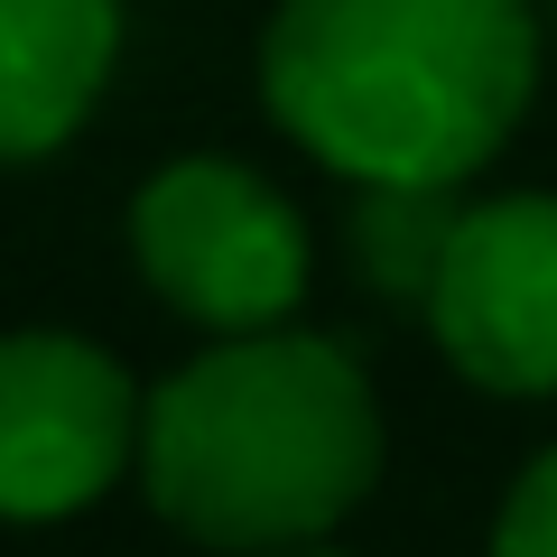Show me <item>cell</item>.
<instances>
[{
    "label": "cell",
    "mask_w": 557,
    "mask_h": 557,
    "mask_svg": "<svg viewBox=\"0 0 557 557\" xmlns=\"http://www.w3.org/2000/svg\"><path fill=\"white\" fill-rule=\"evenodd\" d=\"M260 102L354 196H465L539 102L530 0H278Z\"/></svg>",
    "instance_id": "cell-1"
},
{
    "label": "cell",
    "mask_w": 557,
    "mask_h": 557,
    "mask_svg": "<svg viewBox=\"0 0 557 557\" xmlns=\"http://www.w3.org/2000/svg\"><path fill=\"white\" fill-rule=\"evenodd\" d=\"M381 399L325 335H233L149 391L139 493L177 539L223 557L325 548L381 483Z\"/></svg>",
    "instance_id": "cell-2"
},
{
    "label": "cell",
    "mask_w": 557,
    "mask_h": 557,
    "mask_svg": "<svg viewBox=\"0 0 557 557\" xmlns=\"http://www.w3.org/2000/svg\"><path fill=\"white\" fill-rule=\"evenodd\" d=\"M131 260L159 307H177L186 325L233 344V335H278L307 307L317 233L260 168L168 159L131 196Z\"/></svg>",
    "instance_id": "cell-3"
},
{
    "label": "cell",
    "mask_w": 557,
    "mask_h": 557,
    "mask_svg": "<svg viewBox=\"0 0 557 557\" xmlns=\"http://www.w3.org/2000/svg\"><path fill=\"white\" fill-rule=\"evenodd\" d=\"M139 418L149 391L65 325L0 335V520L10 530H57L94 511L121 474H139Z\"/></svg>",
    "instance_id": "cell-4"
},
{
    "label": "cell",
    "mask_w": 557,
    "mask_h": 557,
    "mask_svg": "<svg viewBox=\"0 0 557 557\" xmlns=\"http://www.w3.org/2000/svg\"><path fill=\"white\" fill-rule=\"evenodd\" d=\"M428 335L493 399H557V196H465L428 288Z\"/></svg>",
    "instance_id": "cell-5"
},
{
    "label": "cell",
    "mask_w": 557,
    "mask_h": 557,
    "mask_svg": "<svg viewBox=\"0 0 557 557\" xmlns=\"http://www.w3.org/2000/svg\"><path fill=\"white\" fill-rule=\"evenodd\" d=\"M121 65V0H0V168L57 159Z\"/></svg>",
    "instance_id": "cell-6"
},
{
    "label": "cell",
    "mask_w": 557,
    "mask_h": 557,
    "mask_svg": "<svg viewBox=\"0 0 557 557\" xmlns=\"http://www.w3.org/2000/svg\"><path fill=\"white\" fill-rule=\"evenodd\" d=\"M456 214H465V196H354V270L381 298L428 307L437 260L456 242Z\"/></svg>",
    "instance_id": "cell-7"
},
{
    "label": "cell",
    "mask_w": 557,
    "mask_h": 557,
    "mask_svg": "<svg viewBox=\"0 0 557 557\" xmlns=\"http://www.w3.org/2000/svg\"><path fill=\"white\" fill-rule=\"evenodd\" d=\"M493 557H557V446H539V456L520 465V483L502 493Z\"/></svg>",
    "instance_id": "cell-8"
},
{
    "label": "cell",
    "mask_w": 557,
    "mask_h": 557,
    "mask_svg": "<svg viewBox=\"0 0 557 557\" xmlns=\"http://www.w3.org/2000/svg\"><path fill=\"white\" fill-rule=\"evenodd\" d=\"M288 557H344V548H335V539H325V548H288Z\"/></svg>",
    "instance_id": "cell-9"
}]
</instances>
